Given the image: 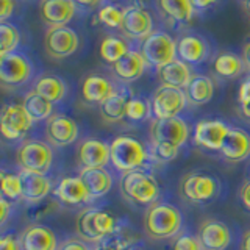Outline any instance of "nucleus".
I'll return each instance as SVG.
<instances>
[{
  "label": "nucleus",
  "instance_id": "nucleus-32",
  "mask_svg": "<svg viewBox=\"0 0 250 250\" xmlns=\"http://www.w3.org/2000/svg\"><path fill=\"white\" fill-rule=\"evenodd\" d=\"M213 67L217 77L225 78V80H231V78H236L244 72L246 64L242 61V57H238L236 53L221 52L216 57Z\"/></svg>",
  "mask_w": 250,
  "mask_h": 250
},
{
  "label": "nucleus",
  "instance_id": "nucleus-56",
  "mask_svg": "<svg viewBox=\"0 0 250 250\" xmlns=\"http://www.w3.org/2000/svg\"><path fill=\"white\" fill-rule=\"evenodd\" d=\"M124 250H141L139 247H135V246H128L127 249H124Z\"/></svg>",
  "mask_w": 250,
  "mask_h": 250
},
{
  "label": "nucleus",
  "instance_id": "nucleus-41",
  "mask_svg": "<svg viewBox=\"0 0 250 250\" xmlns=\"http://www.w3.org/2000/svg\"><path fill=\"white\" fill-rule=\"evenodd\" d=\"M170 250H203L199 238L191 233H180L172 241Z\"/></svg>",
  "mask_w": 250,
  "mask_h": 250
},
{
  "label": "nucleus",
  "instance_id": "nucleus-50",
  "mask_svg": "<svg viewBox=\"0 0 250 250\" xmlns=\"http://www.w3.org/2000/svg\"><path fill=\"white\" fill-rule=\"evenodd\" d=\"M239 250H250V229L242 234L239 242Z\"/></svg>",
  "mask_w": 250,
  "mask_h": 250
},
{
  "label": "nucleus",
  "instance_id": "nucleus-5",
  "mask_svg": "<svg viewBox=\"0 0 250 250\" xmlns=\"http://www.w3.org/2000/svg\"><path fill=\"white\" fill-rule=\"evenodd\" d=\"M178 191L183 199L195 205H208L219 197L222 185L219 177L207 170H192L182 177Z\"/></svg>",
  "mask_w": 250,
  "mask_h": 250
},
{
  "label": "nucleus",
  "instance_id": "nucleus-46",
  "mask_svg": "<svg viewBox=\"0 0 250 250\" xmlns=\"http://www.w3.org/2000/svg\"><path fill=\"white\" fill-rule=\"evenodd\" d=\"M11 209H13V205L10 200L6 199H0V227H2L8 219L11 216Z\"/></svg>",
  "mask_w": 250,
  "mask_h": 250
},
{
  "label": "nucleus",
  "instance_id": "nucleus-22",
  "mask_svg": "<svg viewBox=\"0 0 250 250\" xmlns=\"http://www.w3.org/2000/svg\"><path fill=\"white\" fill-rule=\"evenodd\" d=\"M77 3L74 0H41L39 14L50 27H61L74 19Z\"/></svg>",
  "mask_w": 250,
  "mask_h": 250
},
{
  "label": "nucleus",
  "instance_id": "nucleus-25",
  "mask_svg": "<svg viewBox=\"0 0 250 250\" xmlns=\"http://www.w3.org/2000/svg\"><path fill=\"white\" fill-rule=\"evenodd\" d=\"M146 67L147 62L141 50L130 49L116 64H113V74L116 75L117 80H121L124 83H133L138 78H141Z\"/></svg>",
  "mask_w": 250,
  "mask_h": 250
},
{
  "label": "nucleus",
  "instance_id": "nucleus-23",
  "mask_svg": "<svg viewBox=\"0 0 250 250\" xmlns=\"http://www.w3.org/2000/svg\"><path fill=\"white\" fill-rule=\"evenodd\" d=\"M19 177H21V185H22V199L21 200L28 203V205L47 199L49 194L53 191L52 180L47 175L21 170Z\"/></svg>",
  "mask_w": 250,
  "mask_h": 250
},
{
  "label": "nucleus",
  "instance_id": "nucleus-21",
  "mask_svg": "<svg viewBox=\"0 0 250 250\" xmlns=\"http://www.w3.org/2000/svg\"><path fill=\"white\" fill-rule=\"evenodd\" d=\"M117 91L116 84L102 74H89L82 82V99L89 105H102Z\"/></svg>",
  "mask_w": 250,
  "mask_h": 250
},
{
  "label": "nucleus",
  "instance_id": "nucleus-10",
  "mask_svg": "<svg viewBox=\"0 0 250 250\" xmlns=\"http://www.w3.org/2000/svg\"><path fill=\"white\" fill-rule=\"evenodd\" d=\"M191 136V127L182 116L170 119H153L150 125V141L182 148Z\"/></svg>",
  "mask_w": 250,
  "mask_h": 250
},
{
  "label": "nucleus",
  "instance_id": "nucleus-15",
  "mask_svg": "<svg viewBox=\"0 0 250 250\" xmlns=\"http://www.w3.org/2000/svg\"><path fill=\"white\" fill-rule=\"evenodd\" d=\"M78 124L67 114H53L45 125V136L49 144L53 147H66L74 144L78 139Z\"/></svg>",
  "mask_w": 250,
  "mask_h": 250
},
{
  "label": "nucleus",
  "instance_id": "nucleus-3",
  "mask_svg": "<svg viewBox=\"0 0 250 250\" xmlns=\"http://www.w3.org/2000/svg\"><path fill=\"white\" fill-rule=\"evenodd\" d=\"M109 163L116 170L131 172L144 169L153 163L148 148L143 141L131 135H119L109 143Z\"/></svg>",
  "mask_w": 250,
  "mask_h": 250
},
{
  "label": "nucleus",
  "instance_id": "nucleus-2",
  "mask_svg": "<svg viewBox=\"0 0 250 250\" xmlns=\"http://www.w3.org/2000/svg\"><path fill=\"white\" fill-rule=\"evenodd\" d=\"M122 229V221L108 208L88 207L77 216V236L92 244H100Z\"/></svg>",
  "mask_w": 250,
  "mask_h": 250
},
{
  "label": "nucleus",
  "instance_id": "nucleus-29",
  "mask_svg": "<svg viewBox=\"0 0 250 250\" xmlns=\"http://www.w3.org/2000/svg\"><path fill=\"white\" fill-rule=\"evenodd\" d=\"M188 102L192 105H207L214 97V82L208 75L194 74L191 83L185 89Z\"/></svg>",
  "mask_w": 250,
  "mask_h": 250
},
{
  "label": "nucleus",
  "instance_id": "nucleus-54",
  "mask_svg": "<svg viewBox=\"0 0 250 250\" xmlns=\"http://www.w3.org/2000/svg\"><path fill=\"white\" fill-rule=\"evenodd\" d=\"M5 174H6V172H5L3 169H0V199L3 197V195H2V180H3Z\"/></svg>",
  "mask_w": 250,
  "mask_h": 250
},
{
  "label": "nucleus",
  "instance_id": "nucleus-52",
  "mask_svg": "<svg viewBox=\"0 0 250 250\" xmlns=\"http://www.w3.org/2000/svg\"><path fill=\"white\" fill-rule=\"evenodd\" d=\"M92 250H119V249L114 247L113 244H109L108 241H102L100 244H97V246L94 247Z\"/></svg>",
  "mask_w": 250,
  "mask_h": 250
},
{
  "label": "nucleus",
  "instance_id": "nucleus-37",
  "mask_svg": "<svg viewBox=\"0 0 250 250\" xmlns=\"http://www.w3.org/2000/svg\"><path fill=\"white\" fill-rule=\"evenodd\" d=\"M97 19L108 28H121L124 21V8L113 3L104 5L97 13Z\"/></svg>",
  "mask_w": 250,
  "mask_h": 250
},
{
  "label": "nucleus",
  "instance_id": "nucleus-13",
  "mask_svg": "<svg viewBox=\"0 0 250 250\" xmlns=\"http://www.w3.org/2000/svg\"><path fill=\"white\" fill-rule=\"evenodd\" d=\"M230 130V125L224 121L217 119H203L194 125L192 141L195 146H199L205 150L219 152L222 146V141Z\"/></svg>",
  "mask_w": 250,
  "mask_h": 250
},
{
  "label": "nucleus",
  "instance_id": "nucleus-14",
  "mask_svg": "<svg viewBox=\"0 0 250 250\" xmlns=\"http://www.w3.org/2000/svg\"><path fill=\"white\" fill-rule=\"evenodd\" d=\"M122 33L135 41H144L153 33V18L147 10L138 5H130L124 8Z\"/></svg>",
  "mask_w": 250,
  "mask_h": 250
},
{
  "label": "nucleus",
  "instance_id": "nucleus-36",
  "mask_svg": "<svg viewBox=\"0 0 250 250\" xmlns=\"http://www.w3.org/2000/svg\"><path fill=\"white\" fill-rule=\"evenodd\" d=\"M21 42V33L13 23L0 22V50L5 55L16 52Z\"/></svg>",
  "mask_w": 250,
  "mask_h": 250
},
{
  "label": "nucleus",
  "instance_id": "nucleus-47",
  "mask_svg": "<svg viewBox=\"0 0 250 250\" xmlns=\"http://www.w3.org/2000/svg\"><path fill=\"white\" fill-rule=\"evenodd\" d=\"M239 199H241L242 205H244L247 209H250V180L242 185V188L239 189Z\"/></svg>",
  "mask_w": 250,
  "mask_h": 250
},
{
  "label": "nucleus",
  "instance_id": "nucleus-31",
  "mask_svg": "<svg viewBox=\"0 0 250 250\" xmlns=\"http://www.w3.org/2000/svg\"><path fill=\"white\" fill-rule=\"evenodd\" d=\"M160 11L175 23H188L194 18L195 10L191 0H156Z\"/></svg>",
  "mask_w": 250,
  "mask_h": 250
},
{
  "label": "nucleus",
  "instance_id": "nucleus-30",
  "mask_svg": "<svg viewBox=\"0 0 250 250\" xmlns=\"http://www.w3.org/2000/svg\"><path fill=\"white\" fill-rule=\"evenodd\" d=\"M38 94H41L52 104H60L64 100L67 94V84L61 77L53 74H42L38 78L33 88Z\"/></svg>",
  "mask_w": 250,
  "mask_h": 250
},
{
  "label": "nucleus",
  "instance_id": "nucleus-51",
  "mask_svg": "<svg viewBox=\"0 0 250 250\" xmlns=\"http://www.w3.org/2000/svg\"><path fill=\"white\" fill-rule=\"evenodd\" d=\"M74 2L82 6H86V8H94V6L100 5L102 0H74Z\"/></svg>",
  "mask_w": 250,
  "mask_h": 250
},
{
  "label": "nucleus",
  "instance_id": "nucleus-9",
  "mask_svg": "<svg viewBox=\"0 0 250 250\" xmlns=\"http://www.w3.org/2000/svg\"><path fill=\"white\" fill-rule=\"evenodd\" d=\"M35 121L22 104H6L0 108V138L16 143L25 138Z\"/></svg>",
  "mask_w": 250,
  "mask_h": 250
},
{
  "label": "nucleus",
  "instance_id": "nucleus-42",
  "mask_svg": "<svg viewBox=\"0 0 250 250\" xmlns=\"http://www.w3.org/2000/svg\"><path fill=\"white\" fill-rule=\"evenodd\" d=\"M0 250H22L18 234L14 233L0 234Z\"/></svg>",
  "mask_w": 250,
  "mask_h": 250
},
{
  "label": "nucleus",
  "instance_id": "nucleus-33",
  "mask_svg": "<svg viewBox=\"0 0 250 250\" xmlns=\"http://www.w3.org/2000/svg\"><path fill=\"white\" fill-rule=\"evenodd\" d=\"M22 105L25 106L27 113L35 122L49 121L53 116V104L49 102L41 94H38L35 89H31L25 94Z\"/></svg>",
  "mask_w": 250,
  "mask_h": 250
},
{
  "label": "nucleus",
  "instance_id": "nucleus-18",
  "mask_svg": "<svg viewBox=\"0 0 250 250\" xmlns=\"http://www.w3.org/2000/svg\"><path fill=\"white\" fill-rule=\"evenodd\" d=\"M197 238L203 250H227L231 242V231L219 219H205L199 227Z\"/></svg>",
  "mask_w": 250,
  "mask_h": 250
},
{
  "label": "nucleus",
  "instance_id": "nucleus-28",
  "mask_svg": "<svg viewBox=\"0 0 250 250\" xmlns=\"http://www.w3.org/2000/svg\"><path fill=\"white\" fill-rule=\"evenodd\" d=\"M130 92L127 89H117L111 97L106 99L100 105L102 121L106 124H119L125 119V108L130 99Z\"/></svg>",
  "mask_w": 250,
  "mask_h": 250
},
{
  "label": "nucleus",
  "instance_id": "nucleus-48",
  "mask_svg": "<svg viewBox=\"0 0 250 250\" xmlns=\"http://www.w3.org/2000/svg\"><path fill=\"white\" fill-rule=\"evenodd\" d=\"M217 0H191V5L195 11H207L208 8H211Z\"/></svg>",
  "mask_w": 250,
  "mask_h": 250
},
{
  "label": "nucleus",
  "instance_id": "nucleus-45",
  "mask_svg": "<svg viewBox=\"0 0 250 250\" xmlns=\"http://www.w3.org/2000/svg\"><path fill=\"white\" fill-rule=\"evenodd\" d=\"M238 102L239 105H246L250 102V77H247L244 82L241 83L238 91Z\"/></svg>",
  "mask_w": 250,
  "mask_h": 250
},
{
  "label": "nucleus",
  "instance_id": "nucleus-40",
  "mask_svg": "<svg viewBox=\"0 0 250 250\" xmlns=\"http://www.w3.org/2000/svg\"><path fill=\"white\" fill-rule=\"evenodd\" d=\"M55 207H57V202H55V200L44 199V200L38 202V203H31V205H28L25 214H27V217L30 219V221H33L31 224H35L36 221H39V219L52 214V211L55 209Z\"/></svg>",
  "mask_w": 250,
  "mask_h": 250
},
{
  "label": "nucleus",
  "instance_id": "nucleus-38",
  "mask_svg": "<svg viewBox=\"0 0 250 250\" xmlns=\"http://www.w3.org/2000/svg\"><path fill=\"white\" fill-rule=\"evenodd\" d=\"M2 195H3V199L10 202L22 199V185H21L19 174L6 172L2 180Z\"/></svg>",
  "mask_w": 250,
  "mask_h": 250
},
{
  "label": "nucleus",
  "instance_id": "nucleus-11",
  "mask_svg": "<svg viewBox=\"0 0 250 250\" xmlns=\"http://www.w3.org/2000/svg\"><path fill=\"white\" fill-rule=\"evenodd\" d=\"M189 104L185 89L172 88V86L161 84L153 92L150 99L152 116L155 119H170L183 113L186 105Z\"/></svg>",
  "mask_w": 250,
  "mask_h": 250
},
{
  "label": "nucleus",
  "instance_id": "nucleus-26",
  "mask_svg": "<svg viewBox=\"0 0 250 250\" xmlns=\"http://www.w3.org/2000/svg\"><path fill=\"white\" fill-rule=\"evenodd\" d=\"M78 177L82 178L83 185L88 189L91 199H99L106 195L114 185V180L111 172L106 167H88V169H80Z\"/></svg>",
  "mask_w": 250,
  "mask_h": 250
},
{
  "label": "nucleus",
  "instance_id": "nucleus-43",
  "mask_svg": "<svg viewBox=\"0 0 250 250\" xmlns=\"http://www.w3.org/2000/svg\"><path fill=\"white\" fill-rule=\"evenodd\" d=\"M58 250H92L89 242H86L80 238H69L58 247Z\"/></svg>",
  "mask_w": 250,
  "mask_h": 250
},
{
  "label": "nucleus",
  "instance_id": "nucleus-53",
  "mask_svg": "<svg viewBox=\"0 0 250 250\" xmlns=\"http://www.w3.org/2000/svg\"><path fill=\"white\" fill-rule=\"evenodd\" d=\"M241 114L250 122V102H249V104H246V105H241Z\"/></svg>",
  "mask_w": 250,
  "mask_h": 250
},
{
  "label": "nucleus",
  "instance_id": "nucleus-34",
  "mask_svg": "<svg viewBox=\"0 0 250 250\" xmlns=\"http://www.w3.org/2000/svg\"><path fill=\"white\" fill-rule=\"evenodd\" d=\"M130 50V47L127 44V41L122 38H117V36H105L102 39L100 42V58L104 60L108 64H116L117 61H119L125 53Z\"/></svg>",
  "mask_w": 250,
  "mask_h": 250
},
{
  "label": "nucleus",
  "instance_id": "nucleus-16",
  "mask_svg": "<svg viewBox=\"0 0 250 250\" xmlns=\"http://www.w3.org/2000/svg\"><path fill=\"white\" fill-rule=\"evenodd\" d=\"M22 250H58L60 241L50 227L42 224H30L19 234Z\"/></svg>",
  "mask_w": 250,
  "mask_h": 250
},
{
  "label": "nucleus",
  "instance_id": "nucleus-20",
  "mask_svg": "<svg viewBox=\"0 0 250 250\" xmlns=\"http://www.w3.org/2000/svg\"><path fill=\"white\" fill-rule=\"evenodd\" d=\"M52 194L60 203L67 207H78L92 200L86 186L82 182V178L78 175L62 177L58 182V185L53 188Z\"/></svg>",
  "mask_w": 250,
  "mask_h": 250
},
{
  "label": "nucleus",
  "instance_id": "nucleus-57",
  "mask_svg": "<svg viewBox=\"0 0 250 250\" xmlns=\"http://www.w3.org/2000/svg\"><path fill=\"white\" fill-rule=\"evenodd\" d=\"M3 57H5V53H3V52H2V50H0V60H2V58H3Z\"/></svg>",
  "mask_w": 250,
  "mask_h": 250
},
{
  "label": "nucleus",
  "instance_id": "nucleus-12",
  "mask_svg": "<svg viewBox=\"0 0 250 250\" xmlns=\"http://www.w3.org/2000/svg\"><path fill=\"white\" fill-rule=\"evenodd\" d=\"M80 47V38L77 31L67 25L50 27L44 36V49L50 58L64 60L74 55Z\"/></svg>",
  "mask_w": 250,
  "mask_h": 250
},
{
  "label": "nucleus",
  "instance_id": "nucleus-44",
  "mask_svg": "<svg viewBox=\"0 0 250 250\" xmlns=\"http://www.w3.org/2000/svg\"><path fill=\"white\" fill-rule=\"evenodd\" d=\"M14 8V0H0V22H6L8 18H11Z\"/></svg>",
  "mask_w": 250,
  "mask_h": 250
},
{
  "label": "nucleus",
  "instance_id": "nucleus-35",
  "mask_svg": "<svg viewBox=\"0 0 250 250\" xmlns=\"http://www.w3.org/2000/svg\"><path fill=\"white\" fill-rule=\"evenodd\" d=\"M152 116L150 100L144 97H130L125 108V119L131 122H144Z\"/></svg>",
  "mask_w": 250,
  "mask_h": 250
},
{
  "label": "nucleus",
  "instance_id": "nucleus-4",
  "mask_svg": "<svg viewBox=\"0 0 250 250\" xmlns=\"http://www.w3.org/2000/svg\"><path fill=\"white\" fill-rule=\"evenodd\" d=\"M119 191L122 197L135 207H150L158 202L161 188L148 170L139 169L125 172L119 178Z\"/></svg>",
  "mask_w": 250,
  "mask_h": 250
},
{
  "label": "nucleus",
  "instance_id": "nucleus-7",
  "mask_svg": "<svg viewBox=\"0 0 250 250\" xmlns=\"http://www.w3.org/2000/svg\"><path fill=\"white\" fill-rule=\"evenodd\" d=\"M141 53L147 62L158 70L160 67L177 60V41L166 31H153L141 42Z\"/></svg>",
  "mask_w": 250,
  "mask_h": 250
},
{
  "label": "nucleus",
  "instance_id": "nucleus-49",
  "mask_svg": "<svg viewBox=\"0 0 250 250\" xmlns=\"http://www.w3.org/2000/svg\"><path fill=\"white\" fill-rule=\"evenodd\" d=\"M242 61H244L246 67L250 72V39L244 44V47H242Z\"/></svg>",
  "mask_w": 250,
  "mask_h": 250
},
{
  "label": "nucleus",
  "instance_id": "nucleus-6",
  "mask_svg": "<svg viewBox=\"0 0 250 250\" xmlns=\"http://www.w3.org/2000/svg\"><path fill=\"white\" fill-rule=\"evenodd\" d=\"M16 161L21 170L47 175L53 164V148L39 139H25L16 152Z\"/></svg>",
  "mask_w": 250,
  "mask_h": 250
},
{
  "label": "nucleus",
  "instance_id": "nucleus-55",
  "mask_svg": "<svg viewBox=\"0 0 250 250\" xmlns=\"http://www.w3.org/2000/svg\"><path fill=\"white\" fill-rule=\"evenodd\" d=\"M244 6H246V10H247V13H249V16H250V0L244 2Z\"/></svg>",
  "mask_w": 250,
  "mask_h": 250
},
{
  "label": "nucleus",
  "instance_id": "nucleus-19",
  "mask_svg": "<svg viewBox=\"0 0 250 250\" xmlns=\"http://www.w3.org/2000/svg\"><path fill=\"white\" fill-rule=\"evenodd\" d=\"M219 153L227 163L231 164L246 161L250 156V135L242 128L230 127L219 148Z\"/></svg>",
  "mask_w": 250,
  "mask_h": 250
},
{
  "label": "nucleus",
  "instance_id": "nucleus-8",
  "mask_svg": "<svg viewBox=\"0 0 250 250\" xmlns=\"http://www.w3.org/2000/svg\"><path fill=\"white\" fill-rule=\"evenodd\" d=\"M33 77V64L27 55L21 52L6 53L0 60V88L18 89Z\"/></svg>",
  "mask_w": 250,
  "mask_h": 250
},
{
  "label": "nucleus",
  "instance_id": "nucleus-17",
  "mask_svg": "<svg viewBox=\"0 0 250 250\" xmlns=\"http://www.w3.org/2000/svg\"><path fill=\"white\" fill-rule=\"evenodd\" d=\"M77 161L82 169L106 167L109 164V144L99 138H84L77 147Z\"/></svg>",
  "mask_w": 250,
  "mask_h": 250
},
{
  "label": "nucleus",
  "instance_id": "nucleus-27",
  "mask_svg": "<svg viewBox=\"0 0 250 250\" xmlns=\"http://www.w3.org/2000/svg\"><path fill=\"white\" fill-rule=\"evenodd\" d=\"M158 77L161 84L172 86V88H178V89H186L188 84L192 80V70L191 66L186 64L182 60H174L169 64L163 66L158 69Z\"/></svg>",
  "mask_w": 250,
  "mask_h": 250
},
{
  "label": "nucleus",
  "instance_id": "nucleus-58",
  "mask_svg": "<svg viewBox=\"0 0 250 250\" xmlns=\"http://www.w3.org/2000/svg\"><path fill=\"white\" fill-rule=\"evenodd\" d=\"M249 178H250V170H249Z\"/></svg>",
  "mask_w": 250,
  "mask_h": 250
},
{
  "label": "nucleus",
  "instance_id": "nucleus-1",
  "mask_svg": "<svg viewBox=\"0 0 250 250\" xmlns=\"http://www.w3.org/2000/svg\"><path fill=\"white\" fill-rule=\"evenodd\" d=\"M183 229V214L169 202H155L147 207L143 217V230L152 241H169L177 238Z\"/></svg>",
  "mask_w": 250,
  "mask_h": 250
},
{
  "label": "nucleus",
  "instance_id": "nucleus-24",
  "mask_svg": "<svg viewBox=\"0 0 250 250\" xmlns=\"http://www.w3.org/2000/svg\"><path fill=\"white\" fill-rule=\"evenodd\" d=\"M209 55L208 42L199 35H185L177 42V57L189 66L202 64Z\"/></svg>",
  "mask_w": 250,
  "mask_h": 250
},
{
  "label": "nucleus",
  "instance_id": "nucleus-59",
  "mask_svg": "<svg viewBox=\"0 0 250 250\" xmlns=\"http://www.w3.org/2000/svg\"><path fill=\"white\" fill-rule=\"evenodd\" d=\"M244 2H247V0H244Z\"/></svg>",
  "mask_w": 250,
  "mask_h": 250
},
{
  "label": "nucleus",
  "instance_id": "nucleus-39",
  "mask_svg": "<svg viewBox=\"0 0 250 250\" xmlns=\"http://www.w3.org/2000/svg\"><path fill=\"white\" fill-rule=\"evenodd\" d=\"M148 148H150V156L153 163H169L172 160H175L180 152V148L177 147L161 144V143H153V141H150Z\"/></svg>",
  "mask_w": 250,
  "mask_h": 250
}]
</instances>
